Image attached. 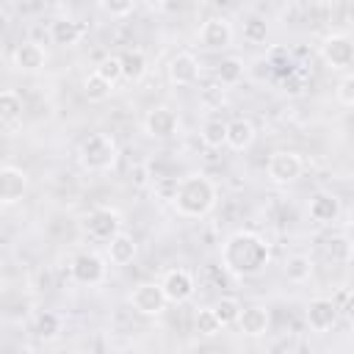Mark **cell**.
<instances>
[{"mask_svg": "<svg viewBox=\"0 0 354 354\" xmlns=\"http://www.w3.org/2000/svg\"><path fill=\"white\" fill-rule=\"evenodd\" d=\"M202 144L210 149H221L227 144V122L221 119H207L202 124Z\"/></svg>", "mask_w": 354, "mask_h": 354, "instance_id": "cell-24", "label": "cell"}, {"mask_svg": "<svg viewBox=\"0 0 354 354\" xmlns=\"http://www.w3.org/2000/svg\"><path fill=\"white\" fill-rule=\"evenodd\" d=\"M19 116H22V97H19L17 91L6 88V91L0 94V122H3L6 127H11Z\"/></svg>", "mask_w": 354, "mask_h": 354, "instance_id": "cell-22", "label": "cell"}, {"mask_svg": "<svg viewBox=\"0 0 354 354\" xmlns=\"http://www.w3.org/2000/svg\"><path fill=\"white\" fill-rule=\"evenodd\" d=\"M116 141L108 133H91L77 149V160L86 171H111L116 163Z\"/></svg>", "mask_w": 354, "mask_h": 354, "instance_id": "cell-3", "label": "cell"}, {"mask_svg": "<svg viewBox=\"0 0 354 354\" xmlns=\"http://www.w3.org/2000/svg\"><path fill=\"white\" fill-rule=\"evenodd\" d=\"M346 22H348V25H354V3H348V6H346Z\"/></svg>", "mask_w": 354, "mask_h": 354, "instance_id": "cell-36", "label": "cell"}, {"mask_svg": "<svg viewBox=\"0 0 354 354\" xmlns=\"http://www.w3.org/2000/svg\"><path fill=\"white\" fill-rule=\"evenodd\" d=\"M307 210H310V218L313 221H318V224H332L337 216H340V199L335 196V194H315L313 199H310V205H307Z\"/></svg>", "mask_w": 354, "mask_h": 354, "instance_id": "cell-18", "label": "cell"}, {"mask_svg": "<svg viewBox=\"0 0 354 354\" xmlns=\"http://www.w3.org/2000/svg\"><path fill=\"white\" fill-rule=\"evenodd\" d=\"M337 100H340L346 108H354V75H346V77L337 83Z\"/></svg>", "mask_w": 354, "mask_h": 354, "instance_id": "cell-33", "label": "cell"}, {"mask_svg": "<svg viewBox=\"0 0 354 354\" xmlns=\"http://www.w3.org/2000/svg\"><path fill=\"white\" fill-rule=\"evenodd\" d=\"M337 304H335V299H326V296H318V299H313L310 304H307V310H304V318H307V326L313 329V332H326V329H332L335 324H337Z\"/></svg>", "mask_w": 354, "mask_h": 354, "instance_id": "cell-9", "label": "cell"}, {"mask_svg": "<svg viewBox=\"0 0 354 354\" xmlns=\"http://www.w3.org/2000/svg\"><path fill=\"white\" fill-rule=\"evenodd\" d=\"M171 205L185 218H202L216 205V185L205 174H185V177H180Z\"/></svg>", "mask_w": 354, "mask_h": 354, "instance_id": "cell-2", "label": "cell"}, {"mask_svg": "<svg viewBox=\"0 0 354 354\" xmlns=\"http://www.w3.org/2000/svg\"><path fill=\"white\" fill-rule=\"evenodd\" d=\"M266 36H268V22L263 17H257V14H252L243 22V39L249 44H260V41H266Z\"/></svg>", "mask_w": 354, "mask_h": 354, "instance_id": "cell-31", "label": "cell"}, {"mask_svg": "<svg viewBox=\"0 0 354 354\" xmlns=\"http://www.w3.org/2000/svg\"><path fill=\"white\" fill-rule=\"evenodd\" d=\"M144 127H147V133H149L152 138H171V136L177 133V127H180V116H177V111H171L169 105H155V108L147 113Z\"/></svg>", "mask_w": 354, "mask_h": 354, "instance_id": "cell-11", "label": "cell"}, {"mask_svg": "<svg viewBox=\"0 0 354 354\" xmlns=\"http://www.w3.org/2000/svg\"><path fill=\"white\" fill-rule=\"evenodd\" d=\"M58 332H61V315L58 313L44 310L36 315V335L41 340H53V337H58Z\"/></svg>", "mask_w": 354, "mask_h": 354, "instance_id": "cell-29", "label": "cell"}, {"mask_svg": "<svg viewBox=\"0 0 354 354\" xmlns=\"http://www.w3.org/2000/svg\"><path fill=\"white\" fill-rule=\"evenodd\" d=\"M69 271H72V279L77 282V285H100L102 279H105V263H102V257L100 254H94V252H80L75 260H72V266H69Z\"/></svg>", "mask_w": 354, "mask_h": 354, "instance_id": "cell-7", "label": "cell"}, {"mask_svg": "<svg viewBox=\"0 0 354 354\" xmlns=\"http://www.w3.org/2000/svg\"><path fill=\"white\" fill-rule=\"evenodd\" d=\"M111 88H113V86H111L105 77H100L97 72L86 75V80H83V94H86L88 102H102V100H108V97H111Z\"/></svg>", "mask_w": 354, "mask_h": 354, "instance_id": "cell-26", "label": "cell"}, {"mask_svg": "<svg viewBox=\"0 0 354 354\" xmlns=\"http://www.w3.org/2000/svg\"><path fill=\"white\" fill-rule=\"evenodd\" d=\"M221 329H224V326H221V321L216 318L213 307H202V310L196 313V332H199L202 337H216Z\"/></svg>", "mask_w": 354, "mask_h": 354, "instance_id": "cell-30", "label": "cell"}, {"mask_svg": "<svg viewBox=\"0 0 354 354\" xmlns=\"http://www.w3.org/2000/svg\"><path fill=\"white\" fill-rule=\"evenodd\" d=\"M199 41L207 50H224L232 41V25L227 17H210L199 28Z\"/></svg>", "mask_w": 354, "mask_h": 354, "instance_id": "cell-10", "label": "cell"}, {"mask_svg": "<svg viewBox=\"0 0 354 354\" xmlns=\"http://www.w3.org/2000/svg\"><path fill=\"white\" fill-rule=\"evenodd\" d=\"M160 288H163V293H166L169 301L183 304V301H188V299L194 296L196 282H194V277H191L185 268H171V271H166Z\"/></svg>", "mask_w": 354, "mask_h": 354, "instance_id": "cell-12", "label": "cell"}, {"mask_svg": "<svg viewBox=\"0 0 354 354\" xmlns=\"http://www.w3.org/2000/svg\"><path fill=\"white\" fill-rule=\"evenodd\" d=\"M119 58H122V77L124 80L136 83V80H141L147 75V55H144V50L133 47V50H124Z\"/></svg>", "mask_w": 354, "mask_h": 354, "instance_id": "cell-21", "label": "cell"}, {"mask_svg": "<svg viewBox=\"0 0 354 354\" xmlns=\"http://www.w3.org/2000/svg\"><path fill=\"white\" fill-rule=\"evenodd\" d=\"M169 80L174 86H194L199 80V61L191 53H177L169 61Z\"/></svg>", "mask_w": 354, "mask_h": 354, "instance_id": "cell-14", "label": "cell"}, {"mask_svg": "<svg viewBox=\"0 0 354 354\" xmlns=\"http://www.w3.org/2000/svg\"><path fill=\"white\" fill-rule=\"evenodd\" d=\"M86 232L94 241H108L111 243L122 232V216L111 207H97L86 216Z\"/></svg>", "mask_w": 354, "mask_h": 354, "instance_id": "cell-6", "label": "cell"}, {"mask_svg": "<svg viewBox=\"0 0 354 354\" xmlns=\"http://www.w3.org/2000/svg\"><path fill=\"white\" fill-rule=\"evenodd\" d=\"M100 8H102L105 14H111V17H124V14L133 11V3H130V0H102Z\"/></svg>", "mask_w": 354, "mask_h": 354, "instance_id": "cell-34", "label": "cell"}, {"mask_svg": "<svg viewBox=\"0 0 354 354\" xmlns=\"http://www.w3.org/2000/svg\"><path fill=\"white\" fill-rule=\"evenodd\" d=\"M310 274H313V260H310L307 254H293V257H288V263H285V277H288L290 282H307Z\"/></svg>", "mask_w": 354, "mask_h": 354, "instance_id": "cell-27", "label": "cell"}, {"mask_svg": "<svg viewBox=\"0 0 354 354\" xmlns=\"http://www.w3.org/2000/svg\"><path fill=\"white\" fill-rule=\"evenodd\" d=\"M337 313H343L348 321H354V290H343V293H340Z\"/></svg>", "mask_w": 354, "mask_h": 354, "instance_id": "cell-35", "label": "cell"}, {"mask_svg": "<svg viewBox=\"0 0 354 354\" xmlns=\"http://www.w3.org/2000/svg\"><path fill=\"white\" fill-rule=\"evenodd\" d=\"M348 335H351V340H354V321L348 324Z\"/></svg>", "mask_w": 354, "mask_h": 354, "instance_id": "cell-38", "label": "cell"}, {"mask_svg": "<svg viewBox=\"0 0 354 354\" xmlns=\"http://www.w3.org/2000/svg\"><path fill=\"white\" fill-rule=\"evenodd\" d=\"M77 354H97V351H94V348H80Z\"/></svg>", "mask_w": 354, "mask_h": 354, "instance_id": "cell-37", "label": "cell"}, {"mask_svg": "<svg viewBox=\"0 0 354 354\" xmlns=\"http://www.w3.org/2000/svg\"><path fill=\"white\" fill-rule=\"evenodd\" d=\"M94 72H97L100 77H105V80L113 86V83L122 77V58H119V55H108V58L100 61V66H97Z\"/></svg>", "mask_w": 354, "mask_h": 354, "instance_id": "cell-32", "label": "cell"}, {"mask_svg": "<svg viewBox=\"0 0 354 354\" xmlns=\"http://www.w3.org/2000/svg\"><path fill=\"white\" fill-rule=\"evenodd\" d=\"M271 260L268 243L254 232H235L221 246V268L235 277H257Z\"/></svg>", "mask_w": 354, "mask_h": 354, "instance_id": "cell-1", "label": "cell"}, {"mask_svg": "<svg viewBox=\"0 0 354 354\" xmlns=\"http://www.w3.org/2000/svg\"><path fill=\"white\" fill-rule=\"evenodd\" d=\"M301 171H304V160L293 149H279V152H274L268 158V177H271V183L288 185V183L299 180Z\"/></svg>", "mask_w": 354, "mask_h": 354, "instance_id": "cell-4", "label": "cell"}, {"mask_svg": "<svg viewBox=\"0 0 354 354\" xmlns=\"http://www.w3.org/2000/svg\"><path fill=\"white\" fill-rule=\"evenodd\" d=\"M326 257L335 263H348L354 257V243L346 235H332L326 241Z\"/></svg>", "mask_w": 354, "mask_h": 354, "instance_id": "cell-28", "label": "cell"}, {"mask_svg": "<svg viewBox=\"0 0 354 354\" xmlns=\"http://www.w3.org/2000/svg\"><path fill=\"white\" fill-rule=\"evenodd\" d=\"M241 77H243V61L235 58V55L224 58V61L216 66V80H218L221 86H235V83H241Z\"/></svg>", "mask_w": 354, "mask_h": 354, "instance_id": "cell-23", "label": "cell"}, {"mask_svg": "<svg viewBox=\"0 0 354 354\" xmlns=\"http://www.w3.org/2000/svg\"><path fill=\"white\" fill-rule=\"evenodd\" d=\"M136 252H138V246H136L133 235H127V232H119V235L108 243V257H111L113 266H127V263H133Z\"/></svg>", "mask_w": 354, "mask_h": 354, "instance_id": "cell-20", "label": "cell"}, {"mask_svg": "<svg viewBox=\"0 0 354 354\" xmlns=\"http://www.w3.org/2000/svg\"><path fill=\"white\" fill-rule=\"evenodd\" d=\"M321 55L332 69H346L354 64V41L343 33H332L321 44Z\"/></svg>", "mask_w": 354, "mask_h": 354, "instance_id": "cell-8", "label": "cell"}, {"mask_svg": "<svg viewBox=\"0 0 354 354\" xmlns=\"http://www.w3.org/2000/svg\"><path fill=\"white\" fill-rule=\"evenodd\" d=\"M213 313H216V318L221 321V326H230V324H238L243 307H241V301H238L235 296H221V299L213 304Z\"/></svg>", "mask_w": 354, "mask_h": 354, "instance_id": "cell-25", "label": "cell"}, {"mask_svg": "<svg viewBox=\"0 0 354 354\" xmlns=\"http://www.w3.org/2000/svg\"><path fill=\"white\" fill-rule=\"evenodd\" d=\"M268 321H271L268 318V310L260 307V304H252V307H243V313L238 318V329L243 335H249V337H260V335H266Z\"/></svg>", "mask_w": 354, "mask_h": 354, "instance_id": "cell-19", "label": "cell"}, {"mask_svg": "<svg viewBox=\"0 0 354 354\" xmlns=\"http://www.w3.org/2000/svg\"><path fill=\"white\" fill-rule=\"evenodd\" d=\"M254 136H257V130L246 116H235L227 122V147H232L235 152L249 149L254 144Z\"/></svg>", "mask_w": 354, "mask_h": 354, "instance_id": "cell-16", "label": "cell"}, {"mask_svg": "<svg viewBox=\"0 0 354 354\" xmlns=\"http://www.w3.org/2000/svg\"><path fill=\"white\" fill-rule=\"evenodd\" d=\"M166 301H169V299H166L160 282H141V285H136L133 293H130V304H133V310L141 313V315H160V313L166 310Z\"/></svg>", "mask_w": 354, "mask_h": 354, "instance_id": "cell-5", "label": "cell"}, {"mask_svg": "<svg viewBox=\"0 0 354 354\" xmlns=\"http://www.w3.org/2000/svg\"><path fill=\"white\" fill-rule=\"evenodd\" d=\"M28 188V174L17 166H3L0 169V202L3 205H14L22 199Z\"/></svg>", "mask_w": 354, "mask_h": 354, "instance_id": "cell-13", "label": "cell"}, {"mask_svg": "<svg viewBox=\"0 0 354 354\" xmlns=\"http://www.w3.org/2000/svg\"><path fill=\"white\" fill-rule=\"evenodd\" d=\"M14 66L19 69V72H39L44 64H47V53L41 50V44H36V41H22V44H17V50H14Z\"/></svg>", "mask_w": 354, "mask_h": 354, "instance_id": "cell-15", "label": "cell"}, {"mask_svg": "<svg viewBox=\"0 0 354 354\" xmlns=\"http://www.w3.org/2000/svg\"><path fill=\"white\" fill-rule=\"evenodd\" d=\"M83 33H86V28H83L80 22L69 19V17H58V19L50 22V39H53V44H58V47H72V44H77V41L83 39Z\"/></svg>", "mask_w": 354, "mask_h": 354, "instance_id": "cell-17", "label": "cell"}]
</instances>
